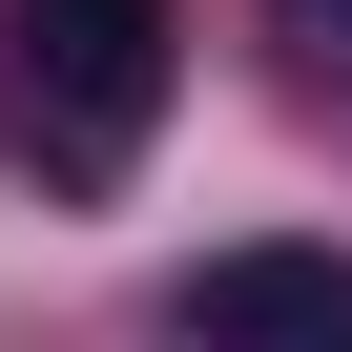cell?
<instances>
[{"mask_svg": "<svg viewBox=\"0 0 352 352\" xmlns=\"http://www.w3.org/2000/svg\"><path fill=\"white\" fill-rule=\"evenodd\" d=\"M290 42H352V0H290Z\"/></svg>", "mask_w": 352, "mask_h": 352, "instance_id": "3957f363", "label": "cell"}, {"mask_svg": "<svg viewBox=\"0 0 352 352\" xmlns=\"http://www.w3.org/2000/svg\"><path fill=\"white\" fill-rule=\"evenodd\" d=\"M166 0H21L0 21V124L42 145V187H124L145 124H166Z\"/></svg>", "mask_w": 352, "mask_h": 352, "instance_id": "6da1fadb", "label": "cell"}, {"mask_svg": "<svg viewBox=\"0 0 352 352\" xmlns=\"http://www.w3.org/2000/svg\"><path fill=\"white\" fill-rule=\"evenodd\" d=\"M187 352H352V249H208Z\"/></svg>", "mask_w": 352, "mask_h": 352, "instance_id": "7a4b0ae2", "label": "cell"}]
</instances>
